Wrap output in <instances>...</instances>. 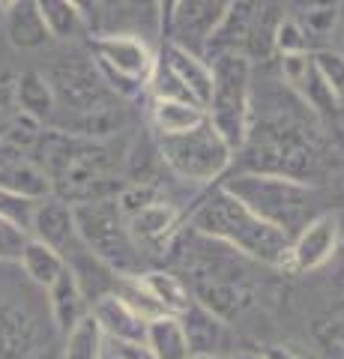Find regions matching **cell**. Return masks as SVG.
<instances>
[{
	"label": "cell",
	"mask_w": 344,
	"mask_h": 359,
	"mask_svg": "<svg viewBox=\"0 0 344 359\" xmlns=\"http://www.w3.org/2000/svg\"><path fill=\"white\" fill-rule=\"evenodd\" d=\"M188 224L195 233L228 245L231 252H240L266 266H284L287 264V245L291 237L279 228L258 219L249 207H242L237 198H231L225 189H213L201 204L192 210Z\"/></svg>",
	"instance_id": "cell-1"
},
{
	"label": "cell",
	"mask_w": 344,
	"mask_h": 359,
	"mask_svg": "<svg viewBox=\"0 0 344 359\" xmlns=\"http://www.w3.org/2000/svg\"><path fill=\"white\" fill-rule=\"evenodd\" d=\"M219 189H225L231 198H237L242 207H249L258 219L279 228L287 237H296L315 219L308 216V210H312V189L294 177L246 171V174H234L221 180Z\"/></svg>",
	"instance_id": "cell-2"
},
{
	"label": "cell",
	"mask_w": 344,
	"mask_h": 359,
	"mask_svg": "<svg viewBox=\"0 0 344 359\" xmlns=\"http://www.w3.org/2000/svg\"><path fill=\"white\" fill-rule=\"evenodd\" d=\"M72 212L75 233L99 264H105L111 273H120V278H135L144 273V252L132 240L129 219L123 216L117 198L72 204Z\"/></svg>",
	"instance_id": "cell-3"
},
{
	"label": "cell",
	"mask_w": 344,
	"mask_h": 359,
	"mask_svg": "<svg viewBox=\"0 0 344 359\" xmlns=\"http://www.w3.org/2000/svg\"><path fill=\"white\" fill-rule=\"evenodd\" d=\"M213 66V96L207 102V123L231 150H240L252 132V60L240 54H221Z\"/></svg>",
	"instance_id": "cell-4"
},
{
	"label": "cell",
	"mask_w": 344,
	"mask_h": 359,
	"mask_svg": "<svg viewBox=\"0 0 344 359\" xmlns=\"http://www.w3.org/2000/svg\"><path fill=\"white\" fill-rule=\"evenodd\" d=\"M156 150L159 159L177 177L192 180V183H216L228 174L231 162H234V150L221 141V135L207 120L192 132L159 138Z\"/></svg>",
	"instance_id": "cell-5"
},
{
	"label": "cell",
	"mask_w": 344,
	"mask_h": 359,
	"mask_svg": "<svg viewBox=\"0 0 344 359\" xmlns=\"http://www.w3.org/2000/svg\"><path fill=\"white\" fill-rule=\"evenodd\" d=\"M96 69L102 75L108 90L120 99H135L147 90L153 72H156V54L135 33H102L93 42Z\"/></svg>",
	"instance_id": "cell-6"
},
{
	"label": "cell",
	"mask_w": 344,
	"mask_h": 359,
	"mask_svg": "<svg viewBox=\"0 0 344 359\" xmlns=\"http://www.w3.org/2000/svg\"><path fill=\"white\" fill-rule=\"evenodd\" d=\"M162 18L168 21V42L204 57V48L219 30L228 4L225 0H180V4H162Z\"/></svg>",
	"instance_id": "cell-7"
},
{
	"label": "cell",
	"mask_w": 344,
	"mask_h": 359,
	"mask_svg": "<svg viewBox=\"0 0 344 359\" xmlns=\"http://www.w3.org/2000/svg\"><path fill=\"white\" fill-rule=\"evenodd\" d=\"M54 96L72 105L75 114H93V111H108V87L99 75L96 63H60L51 72Z\"/></svg>",
	"instance_id": "cell-8"
},
{
	"label": "cell",
	"mask_w": 344,
	"mask_h": 359,
	"mask_svg": "<svg viewBox=\"0 0 344 359\" xmlns=\"http://www.w3.org/2000/svg\"><path fill=\"white\" fill-rule=\"evenodd\" d=\"M338 249V219L332 212H317L303 231L291 237L287 245V264L291 273H312L320 269Z\"/></svg>",
	"instance_id": "cell-9"
},
{
	"label": "cell",
	"mask_w": 344,
	"mask_h": 359,
	"mask_svg": "<svg viewBox=\"0 0 344 359\" xmlns=\"http://www.w3.org/2000/svg\"><path fill=\"white\" fill-rule=\"evenodd\" d=\"M159 63L180 81V87L192 96V102L207 111V102L213 96V66H209V60H204L201 54L180 48L174 42H165Z\"/></svg>",
	"instance_id": "cell-10"
},
{
	"label": "cell",
	"mask_w": 344,
	"mask_h": 359,
	"mask_svg": "<svg viewBox=\"0 0 344 359\" xmlns=\"http://www.w3.org/2000/svg\"><path fill=\"white\" fill-rule=\"evenodd\" d=\"M27 233H30V240H39V243L51 245V249L63 252L72 240H78V233H75L72 204L69 201H63V198H57V195L39 201V204L33 207Z\"/></svg>",
	"instance_id": "cell-11"
},
{
	"label": "cell",
	"mask_w": 344,
	"mask_h": 359,
	"mask_svg": "<svg viewBox=\"0 0 344 359\" xmlns=\"http://www.w3.org/2000/svg\"><path fill=\"white\" fill-rule=\"evenodd\" d=\"M93 320L99 323L105 341H144L147 339V323L141 314L117 294H102L93 302Z\"/></svg>",
	"instance_id": "cell-12"
},
{
	"label": "cell",
	"mask_w": 344,
	"mask_h": 359,
	"mask_svg": "<svg viewBox=\"0 0 344 359\" xmlns=\"http://www.w3.org/2000/svg\"><path fill=\"white\" fill-rule=\"evenodd\" d=\"M180 210H177L171 201H156V204L138 210L135 216H129V231H132V240L138 243V249H156L162 252L165 245L174 240L177 228H180Z\"/></svg>",
	"instance_id": "cell-13"
},
{
	"label": "cell",
	"mask_w": 344,
	"mask_h": 359,
	"mask_svg": "<svg viewBox=\"0 0 344 359\" xmlns=\"http://www.w3.org/2000/svg\"><path fill=\"white\" fill-rule=\"evenodd\" d=\"M282 75H284V81L303 96V102L308 108H315L317 114H332V111H338L336 99H332L329 87L324 81V75L317 72L312 51L299 54V57H282Z\"/></svg>",
	"instance_id": "cell-14"
},
{
	"label": "cell",
	"mask_w": 344,
	"mask_h": 359,
	"mask_svg": "<svg viewBox=\"0 0 344 359\" xmlns=\"http://www.w3.org/2000/svg\"><path fill=\"white\" fill-rule=\"evenodd\" d=\"M48 309H51V320L57 327L60 335L75 330V323L84 320L90 309H87V297L81 287V278L72 266H66L60 278L48 287Z\"/></svg>",
	"instance_id": "cell-15"
},
{
	"label": "cell",
	"mask_w": 344,
	"mask_h": 359,
	"mask_svg": "<svg viewBox=\"0 0 344 359\" xmlns=\"http://www.w3.org/2000/svg\"><path fill=\"white\" fill-rule=\"evenodd\" d=\"M0 189L9 195L25 198V201H33V204L51 198V192H54L48 174L42 171L36 162L25 159L21 153H13L0 162Z\"/></svg>",
	"instance_id": "cell-16"
},
{
	"label": "cell",
	"mask_w": 344,
	"mask_h": 359,
	"mask_svg": "<svg viewBox=\"0 0 344 359\" xmlns=\"http://www.w3.org/2000/svg\"><path fill=\"white\" fill-rule=\"evenodd\" d=\"M15 105L18 114H25L30 120H36L39 126L48 123L57 111V96L48 81V75H42L36 69H27L15 78Z\"/></svg>",
	"instance_id": "cell-17"
},
{
	"label": "cell",
	"mask_w": 344,
	"mask_h": 359,
	"mask_svg": "<svg viewBox=\"0 0 344 359\" xmlns=\"http://www.w3.org/2000/svg\"><path fill=\"white\" fill-rule=\"evenodd\" d=\"M36 323L25 309L0 302V359H30Z\"/></svg>",
	"instance_id": "cell-18"
},
{
	"label": "cell",
	"mask_w": 344,
	"mask_h": 359,
	"mask_svg": "<svg viewBox=\"0 0 344 359\" xmlns=\"http://www.w3.org/2000/svg\"><path fill=\"white\" fill-rule=\"evenodd\" d=\"M4 27H6V39L15 45V48H42L51 36L46 25H42V15H39V6L33 0H13L6 9V18H4Z\"/></svg>",
	"instance_id": "cell-19"
},
{
	"label": "cell",
	"mask_w": 344,
	"mask_h": 359,
	"mask_svg": "<svg viewBox=\"0 0 344 359\" xmlns=\"http://www.w3.org/2000/svg\"><path fill=\"white\" fill-rule=\"evenodd\" d=\"M135 278L141 282V287L150 294V299L162 309V314H174V318H180V314H186L188 306L195 302L188 285L183 282L180 276H174V273H165V269H150V273H141Z\"/></svg>",
	"instance_id": "cell-20"
},
{
	"label": "cell",
	"mask_w": 344,
	"mask_h": 359,
	"mask_svg": "<svg viewBox=\"0 0 344 359\" xmlns=\"http://www.w3.org/2000/svg\"><path fill=\"white\" fill-rule=\"evenodd\" d=\"M150 120L159 138H168V135H183L198 129L207 120V111L195 102H180V99H153Z\"/></svg>",
	"instance_id": "cell-21"
},
{
	"label": "cell",
	"mask_w": 344,
	"mask_h": 359,
	"mask_svg": "<svg viewBox=\"0 0 344 359\" xmlns=\"http://www.w3.org/2000/svg\"><path fill=\"white\" fill-rule=\"evenodd\" d=\"M180 323L188 339V351L198 353H219V344L225 341V320H219L213 311L192 302L186 314H180Z\"/></svg>",
	"instance_id": "cell-22"
},
{
	"label": "cell",
	"mask_w": 344,
	"mask_h": 359,
	"mask_svg": "<svg viewBox=\"0 0 344 359\" xmlns=\"http://www.w3.org/2000/svg\"><path fill=\"white\" fill-rule=\"evenodd\" d=\"M147 347L156 359H188L192 351H188V339L180 318L174 314H162V318L147 323Z\"/></svg>",
	"instance_id": "cell-23"
},
{
	"label": "cell",
	"mask_w": 344,
	"mask_h": 359,
	"mask_svg": "<svg viewBox=\"0 0 344 359\" xmlns=\"http://www.w3.org/2000/svg\"><path fill=\"white\" fill-rule=\"evenodd\" d=\"M18 264H21V269L27 273V278H30L33 285H39V287H46V290L54 282H57L60 273L69 266V264H66V257H63V252L51 249V245L39 243V240H27Z\"/></svg>",
	"instance_id": "cell-24"
},
{
	"label": "cell",
	"mask_w": 344,
	"mask_h": 359,
	"mask_svg": "<svg viewBox=\"0 0 344 359\" xmlns=\"http://www.w3.org/2000/svg\"><path fill=\"white\" fill-rule=\"evenodd\" d=\"M36 6L51 39H72L84 27V13L72 0H36Z\"/></svg>",
	"instance_id": "cell-25"
},
{
	"label": "cell",
	"mask_w": 344,
	"mask_h": 359,
	"mask_svg": "<svg viewBox=\"0 0 344 359\" xmlns=\"http://www.w3.org/2000/svg\"><path fill=\"white\" fill-rule=\"evenodd\" d=\"M105 353V335L93 320V314H87L84 320L75 323V330L63 335V359H102Z\"/></svg>",
	"instance_id": "cell-26"
},
{
	"label": "cell",
	"mask_w": 344,
	"mask_h": 359,
	"mask_svg": "<svg viewBox=\"0 0 344 359\" xmlns=\"http://www.w3.org/2000/svg\"><path fill=\"white\" fill-rule=\"evenodd\" d=\"M312 339L324 359H344V302L312 323Z\"/></svg>",
	"instance_id": "cell-27"
},
{
	"label": "cell",
	"mask_w": 344,
	"mask_h": 359,
	"mask_svg": "<svg viewBox=\"0 0 344 359\" xmlns=\"http://www.w3.org/2000/svg\"><path fill=\"white\" fill-rule=\"evenodd\" d=\"M312 57L317 72L324 75L332 99H336V105L344 108V54L332 48H320V51H312Z\"/></svg>",
	"instance_id": "cell-28"
},
{
	"label": "cell",
	"mask_w": 344,
	"mask_h": 359,
	"mask_svg": "<svg viewBox=\"0 0 344 359\" xmlns=\"http://www.w3.org/2000/svg\"><path fill=\"white\" fill-rule=\"evenodd\" d=\"M273 48L282 54V57H299V54H308V36L303 25L296 18H279V25L273 30Z\"/></svg>",
	"instance_id": "cell-29"
},
{
	"label": "cell",
	"mask_w": 344,
	"mask_h": 359,
	"mask_svg": "<svg viewBox=\"0 0 344 359\" xmlns=\"http://www.w3.org/2000/svg\"><path fill=\"white\" fill-rule=\"evenodd\" d=\"M27 240H30V233L21 224L0 219V264H18Z\"/></svg>",
	"instance_id": "cell-30"
},
{
	"label": "cell",
	"mask_w": 344,
	"mask_h": 359,
	"mask_svg": "<svg viewBox=\"0 0 344 359\" xmlns=\"http://www.w3.org/2000/svg\"><path fill=\"white\" fill-rule=\"evenodd\" d=\"M33 201H25V198H18V195H9L0 189V219H9V222H15L21 224V228H30V216H33Z\"/></svg>",
	"instance_id": "cell-31"
},
{
	"label": "cell",
	"mask_w": 344,
	"mask_h": 359,
	"mask_svg": "<svg viewBox=\"0 0 344 359\" xmlns=\"http://www.w3.org/2000/svg\"><path fill=\"white\" fill-rule=\"evenodd\" d=\"M338 13H341V6H315V9H308L305 25H303L305 36L312 39L315 33H329L332 27H336Z\"/></svg>",
	"instance_id": "cell-32"
},
{
	"label": "cell",
	"mask_w": 344,
	"mask_h": 359,
	"mask_svg": "<svg viewBox=\"0 0 344 359\" xmlns=\"http://www.w3.org/2000/svg\"><path fill=\"white\" fill-rule=\"evenodd\" d=\"M111 351H114V359H156L147 341H111Z\"/></svg>",
	"instance_id": "cell-33"
},
{
	"label": "cell",
	"mask_w": 344,
	"mask_h": 359,
	"mask_svg": "<svg viewBox=\"0 0 344 359\" xmlns=\"http://www.w3.org/2000/svg\"><path fill=\"white\" fill-rule=\"evenodd\" d=\"M263 359H315V356L303 353V351H294V347H266Z\"/></svg>",
	"instance_id": "cell-34"
},
{
	"label": "cell",
	"mask_w": 344,
	"mask_h": 359,
	"mask_svg": "<svg viewBox=\"0 0 344 359\" xmlns=\"http://www.w3.org/2000/svg\"><path fill=\"white\" fill-rule=\"evenodd\" d=\"M13 111H9L6 105H0V144L6 141V132H9V123H13Z\"/></svg>",
	"instance_id": "cell-35"
},
{
	"label": "cell",
	"mask_w": 344,
	"mask_h": 359,
	"mask_svg": "<svg viewBox=\"0 0 344 359\" xmlns=\"http://www.w3.org/2000/svg\"><path fill=\"white\" fill-rule=\"evenodd\" d=\"M188 359H228V356H221V353H198V356H188Z\"/></svg>",
	"instance_id": "cell-36"
},
{
	"label": "cell",
	"mask_w": 344,
	"mask_h": 359,
	"mask_svg": "<svg viewBox=\"0 0 344 359\" xmlns=\"http://www.w3.org/2000/svg\"><path fill=\"white\" fill-rule=\"evenodd\" d=\"M6 9H9V4H0V21L6 18Z\"/></svg>",
	"instance_id": "cell-37"
}]
</instances>
